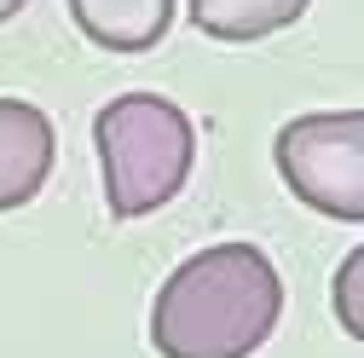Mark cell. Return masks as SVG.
Masks as SVG:
<instances>
[{
	"instance_id": "obj_1",
	"label": "cell",
	"mask_w": 364,
	"mask_h": 358,
	"mask_svg": "<svg viewBox=\"0 0 364 358\" xmlns=\"http://www.w3.org/2000/svg\"><path fill=\"white\" fill-rule=\"evenodd\" d=\"M284 318V278L255 243L197 249L151 300V347L162 358H249Z\"/></svg>"
},
{
	"instance_id": "obj_4",
	"label": "cell",
	"mask_w": 364,
	"mask_h": 358,
	"mask_svg": "<svg viewBox=\"0 0 364 358\" xmlns=\"http://www.w3.org/2000/svg\"><path fill=\"white\" fill-rule=\"evenodd\" d=\"M53 121L29 99H0V214H12L41 197L53 173Z\"/></svg>"
},
{
	"instance_id": "obj_6",
	"label": "cell",
	"mask_w": 364,
	"mask_h": 358,
	"mask_svg": "<svg viewBox=\"0 0 364 358\" xmlns=\"http://www.w3.org/2000/svg\"><path fill=\"white\" fill-rule=\"evenodd\" d=\"M306 6L312 0H191V23L208 40H266Z\"/></svg>"
},
{
	"instance_id": "obj_8",
	"label": "cell",
	"mask_w": 364,
	"mask_h": 358,
	"mask_svg": "<svg viewBox=\"0 0 364 358\" xmlns=\"http://www.w3.org/2000/svg\"><path fill=\"white\" fill-rule=\"evenodd\" d=\"M23 6H29V0H0V23H6V18H18Z\"/></svg>"
},
{
	"instance_id": "obj_2",
	"label": "cell",
	"mask_w": 364,
	"mask_h": 358,
	"mask_svg": "<svg viewBox=\"0 0 364 358\" xmlns=\"http://www.w3.org/2000/svg\"><path fill=\"white\" fill-rule=\"evenodd\" d=\"M93 145L110 214L145 219L186 191L197 162V127L162 93H122L93 116Z\"/></svg>"
},
{
	"instance_id": "obj_5",
	"label": "cell",
	"mask_w": 364,
	"mask_h": 358,
	"mask_svg": "<svg viewBox=\"0 0 364 358\" xmlns=\"http://www.w3.org/2000/svg\"><path fill=\"white\" fill-rule=\"evenodd\" d=\"M70 18L105 53H151L173 23V0H70Z\"/></svg>"
},
{
	"instance_id": "obj_3",
	"label": "cell",
	"mask_w": 364,
	"mask_h": 358,
	"mask_svg": "<svg viewBox=\"0 0 364 358\" xmlns=\"http://www.w3.org/2000/svg\"><path fill=\"white\" fill-rule=\"evenodd\" d=\"M284 185L330 219H364V110H312L272 139Z\"/></svg>"
},
{
	"instance_id": "obj_7",
	"label": "cell",
	"mask_w": 364,
	"mask_h": 358,
	"mask_svg": "<svg viewBox=\"0 0 364 358\" xmlns=\"http://www.w3.org/2000/svg\"><path fill=\"white\" fill-rule=\"evenodd\" d=\"M330 306H336V324L364 347V243L353 254H341L336 278H330Z\"/></svg>"
}]
</instances>
